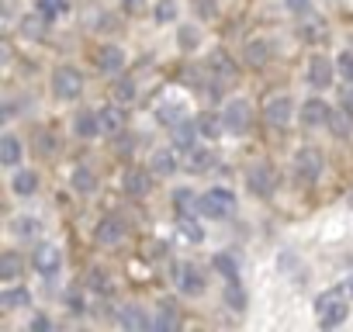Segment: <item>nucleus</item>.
<instances>
[{"label": "nucleus", "instance_id": "f257e3e1", "mask_svg": "<svg viewBox=\"0 0 353 332\" xmlns=\"http://www.w3.org/2000/svg\"><path fill=\"white\" fill-rule=\"evenodd\" d=\"M291 166H294V180L305 184V187H312V184L322 177V170H325V156H322L319 145H301V149L294 152Z\"/></svg>", "mask_w": 353, "mask_h": 332}, {"label": "nucleus", "instance_id": "f03ea898", "mask_svg": "<svg viewBox=\"0 0 353 332\" xmlns=\"http://www.w3.org/2000/svg\"><path fill=\"white\" fill-rule=\"evenodd\" d=\"M83 94V73L77 66H56L52 70V97L56 101H77Z\"/></svg>", "mask_w": 353, "mask_h": 332}, {"label": "nucleus", "instance_id": "7ed1b4c3", "mask_svg": "<svg viewBox=\"0 0 353 332\" xmlns=\"http://www.w3.org/2000/svg\"><path fill=\"white\" fill-rule=\"evenodd\" d=\"M246 191H250L253 198H260V201L274 198V191H277V174H274L270 163H253V166H250V170H246Z\"/></svg>", "mask_w": 353, "mask_h": 332}, {"label": "nucleus", "instance_id": "20e7f679", "mask_svg": "<svg viewBox=\"0 0 353 332\" xmlns=\"http://www.w3.org/2000/svg\"><path fill=\"white\" fill-rule=\"evenodd\" d=\"M222 121H225V132L232 135H246L250 125H253V107L246 97H232L225 107H222Z\"/></svg>", "mask_w": 353, "mask_h": 332}, {"label": "nucleus", "instance_id": "39448f33", "mask_svg": "<svg viewBox=\"0 0 353 332\" xmlns=\"http://www.w3.org/2000/svg\"><path fill=\"white\" fill-rule=\"evenodd\" d=\"M201 211L208 218H229V215H236V194L229 187H212L201 194Z\"/></svg>", "mask_w": 353, "mask_h": 332}, {"label": "nucleus", "instance_id": "423d86ee", "mask_svg": "<svg viewBox=\"0 0 353 332\" xmlns=\"http://www.w3.org/2000/svg\"><path fill=\"white\" fill-rule=\"evenodd\" d=\"M173 280H176V291L188 294V298H198V294H205V287H208L201 267H194V263H176Z\"/></svg>", "mask_w": 353, "mask_h": 332}, {"label": "nucleus", "instance_id": "0eeeda50", "mask_svg": "<svg viewBox=\"0 0 353 332\" xmlns=\"http://www.w3.org/2000/svg\"><path fill=\"white\" fill-rule=\"evenodd\" d=\"M125 236H128V225H125V218L121 215H104L101 222H97V229H94V239H97V246H121L125 242Z\"/></svg>", "mask_w": 353, "mask_h": 332}, {"label": "nucleus", "instance_id": "6e6552de", "mask_svg": "<svg viewBox=\"0 0 353 332\" xmlns=\"http://www.w3.org/2000/svg\"><path fill=\"white\" fill-rule=\"evenodd\" d=\"M336 76H339V73H336V66H332L325 56H312V59H308V70H305V83H308V87L329 90Z\"/></svg>", "mask_w": 353, "mask_h": 332}, {"label": "nucleus", "instance_id": "1a4fd4ad", "mask_svg": "<svg viewBox=\"0 0 353 332\" xmlns=\"http://www.w3.org/2000/svg\"><path fill=\"white\" fill-rule=\"evenodd\" d=\"M32 267H35L42 277H56V273L63 270V253H59V246H52V242L35 246V253H32Z\"/></svg>", "mask_w": 353, "mask_h": 332}, {"label": "nucleus", "instance_id": "9d476101", "mask_svg": "<svg viewBox=\"0 0 353 332\" xmlns=\"http://www.w3.org/2000/svg\"><path fill=\"white\" fill-rule=\"evenodd\" d=\"M121 187H125L128 198H145L152 191V170H145V166H128Z\"/></svg>", "mask_w": 353, "mask_h": 332}, {"label": "nucleus", "instance_id": "9b49d317", "mask_svg": "<svg viewBox=\"0 0 353 332\" xmlns=\"http://www.w3.org/2000/svg\"><path fill=\"white\" fill-rule=\"evenodd\" d=\"M270 59H274V42H270V39H250V42L243 45V63H246L250 70H263Z\"/></svg>", "mask_w": 353, "mask_h": 332}, {"label": "nucleus", "instance_id": "f8f14e48", "mask_svg": "<svg viewBox=\"0 0 353 332\" xmlns=\"http://www.w3.org/2000/svg\"><path fill=\"white\" fill-rule=\"evenodd\" d=\"M315 308H319V325H322V329L343 325V322H346V315H350V308H346L343 301H336L332 294H322Z\"/></svg>", "mask_w": 353, "mask_h": 332}, {"label": "nucleus", "instance_id": "ddd939ff", "mask_svg": "<svg viewBox=\"0 0 353 332\" xmlns=\"http://www.w3.org/2000/svg\"><path fill=\"white\" fill-rule=\"evenodd\" d=\"M329 114H332V107H329L322 97H308V101L301 104V111H298V118H301V125H305V128L329 125Z\"/></svg>", "mask_w": 353, "mask_h": 332}, {"label": "nucleus", "instance_id": "4468645a", "mask_svg": "<svg viewBox=\"0 0 353 332\" xmlns=\"http://www.w3.org/2000/svg\"><path fill=\"white\" fill-rule=\"evenodd\" d=\"M291 114H294V101H291L288 94L270 97V101H267V107H263V118H267L270 125H277V128H284V125L291 121Z\"/></svg>", "mask_w": 353, "mask_h": 332}, {"label": "nucleus", "instance_id": "2eb2a0df", "mask_svg": "<svg viewBox=\"0 0 353 332\" xmlns=\"http://www.w3.org/2000/svg\"><path fill=\"white\" fill-rule=\"evenodd\" d=\"M208 70L215 73V80H225V83H232V80L239 76V66L232 63V56H229L225 49H215V52L208 56Z\"/></svg>", "mask_w": 353, "mask_h": 332}, {"label": "nucleus", "instance_id": "dca6fc26", "mask_svg": "<svg viewBox=\"0 0 353 332\" xmlns=\"http://www.w3.org/2000/svg\"><path fill=\"white\" fill-rule=\"evenodd\" d=\"M73 132H77L80 138H97V135L104 132V125H101V111H90V107L77 111V118H73Z\"/></svg>", "mask_w": 353, "mask_h": 332}, {"label": "nucleus", "instance_id": "f3484780", "mask_svg": "<svg viewBox=\"0 0 353 332\" xmlns=\"http://www.w3.org/2000/svg\"><path fill=\"white\" fill-rule=\"evenodd\" d=\"M118 322H121V329H128V332L152 329V318L145 315V308H142V304H121V311H118Z\"/></svg>", "mask_w": 353, "mask_h": 332}, {"label": "nucleus", "instance_id": "a211bd4d", "mask_svg": "<svg viewBox=\"0 0 353 332\" xmlns=\"http://www.w3.org/2000/svg\"><path fill=\"white\" fill-rule=\"evenodd\" d=\"M70 184H73L77 194H94V191H97V174H94V166L77 163L73 174H70Z\"/></svg>", "mask_w": 353, "mask_h": 332}, {"label": "nucleus", "instance_id": "6ab92c4d", "mask_svg": "<svg viewBox=\"0 0 353 332\" xmlns=\"http://www.w3.org/2000/svg\"><path fill=\"white\" fill-rule=\"evenodd\" d=\"M97 66H101L104 73L118 76V73L125 70V52H121L118 45H101V49H97Z\"/></svg>", "mask_w": 353, "mask_h": 332}, {"label": "nucleus", "instance_id": "aec40b11", "mask_svg": "<svg viewBox=\"0 0 353 332\" xmlns=\"http://www.w3.org/2000/svg\"><path fill=\"white\" fill-rule=\"evenodd\" d=\"M83 287H90V291H94V294H101V298L114 294V280H111V273H108L104 267H90V270H87V277H83Z\"/></svg>", "mask_w": 353, "mask_h": 332}, {"label": "nucleus", "instance_id": "412c9836", "mask_svg": "<svg viewBox=\"0 0 353 332\" xmlns=\"http://www.w3.org/2000/svg\"><path fill=\"white\" fill-rule=\"evenodd\" d=\"M156 121H159V125H170V128H176L181 121H188V114H184V104H181V101H159V104H156Z\"/></svg>", "mask_w": 353, "mask_h": 332}, {"label": "nucleus", "instance_id": "4be33fe9", "mask_svg": "<svg viewBox=\"0 0 353 332\" xmlns=\"http://www.w3.org/2000/svg\"><path fill=\"white\" fill-rule=\"evenodd\" d=\"M21 138L18 135H11V132H4L0 135V166H18L21 163Z\"/></svg>", "mask_w": 353, "mask_h": 332}, {"label": "nucleus", "instance_id": "5701e85b", "mask_svg": "<svg viewBox=\"0 0 353 332\" xmlns=\"http://www.w3.org/2000/svg\"><path fill=\"white\" fill-rule=\"evenodd\" d=\"M11 191H14V198H32L39 191V174L35 170H18L11 177Z\"/></svg>", "mask_w": 353, "mask_h": 332}, {"label": "nucleus", "instance_id": "b1692460", "mask_svg": "<svg viewBox=\"0 0 353 332\" xmlns=\"http://www.w3.org/2000/svg\"><path fill=\"white\" fill-rule=\"evenodd\" d=\"M149 170H152L156 177H170V174L176 170V152H173V149H156L152 159H149Z\"/></svg>", "mask_w": 353, "mask_h": 332}, {"label": "nucleus", "instance_id": "393cba45", "mask_svg": "<svg viewBox=\"0 0 353 332\" xmlns=\"http://www.w3.org/2000/svg\"><path fill=\"white\" fill-rule=\"evenodd\" d=\"M21 270H25V260H21V253L8 249L4 256H0V280H8V284H14V280L21 277Z\"/></svg>", "mask_w": 353, "mask_h": 332}, {"label": "nucleus", "instance_id": "a878e982", "mask_svg": "<svg viewBox=\"0 0 353 332\" xmlns=\"http://www.w3.org/2000/svg\"><path fill=\"white\" fill-rule=\"evenodd\" d=\"M188 170L191 174H208V170H215V152L212 149H191L188 152Z\"/></svg>", "mask_w": 353, "mask_h": 332}, {"label": "nucleus", "instance_id": "bb28decb", "mask_svg": "<svg viewBox=\"0 0 353 332\" xmlns=\"http://www.w3.org/2000/svg\"><path fill=\"white\" fill-rule=\"evenodd\" d=\"M176 325H181V318H176L173 301H163V304H159V311L152 315V329H156V332H173Z\"/></svg>", "mask_w": 353, "mask_h": 332}, {"label": "nucleus", "instance_id": "cd10ccee", "mask_svg": "<svg viewBox=\"0 0 353 332\" xmlns=\"http://www.w3.org/2000/svg\"><path fill=\"white\" fill-rule=\"evenodd\" d=\"M329 128H332V135L336 138H350V132H353V114L346 111V107H332V114H329Z\"/></svg>", "mask_w": 353, "mask_h": 332}, {"label": "nucleus", "instance_id": "c85d7f7f", "mask_svg": "<svg viewBox=\"0 0 353 332\" xmlns=\"http://www.w3.org/2000/svg\"><path fill=\"white\" fill-rule=\"evenodd\" d=\"M101 125H104V132H108V135H118V132H125V111H121L118 104H108V107H101Z\"/></svg>", "mask_w": 353, "mask_h": 332}, {"label": "nucleus", "instance_id": "c756f323", "mask_svg": "<svg viewBox=\"0 0 353 332\" xmlns=\"http://www.w3.org/2000/svg\"><path fill=\"white\" fill-rule=\"evenodd\" d=\"M0 304H4V311H18V308L32 304V291L28 287H8L0 294Z\"/></svg>", "mask_w": 353, "mask_h": 332}, {"label": "nucleus", "instance_id": "7c9ffc66", "mask_svg": "<svg viewBox=\"0 0 353 332\" xmlns=\"http://www.w3.org/2000/svg\"><path fill=\"white\" fill-rule=\"evenodd\" d=\"M198 138H201V128H198V121L191 125V121H181L176 125V149H198Z\"/></svg>", "mask_w": 353, "mask_h": 332}, {"label": "nucleus", "instance_id": "2f4dec72", "mask_svg": "<svg viewBox=\"0 0 353 332\" xmlns=\"http://www.w3.org/2000/svg\"><path fill=\"white\" fill-rule=\"evenodd\" d=\"M173 208H176V215H194V211H201V198H194V191L181 187V191H173Z\"/></svg>", "mask_w": 353, "mask_h": 332}, {"label": "nucleus", "instance_id": "473e14b6", "mask_svg": "<svg viewBox=\"0 0 353 332\" xmlns=\"http://www.w3.org/2000/svg\"><path fill=\"white\" fill-rule=\"evenodd\" d=\"M225 304H229L232 311H246L250 294L243 291V284H239V280H225Z\"/></svg>", "mask_w": 353, "mask_h": 332}, {"label": "nucleus", "instance_id": "72a5a7b5", "mask_svg": "<svg viewBox=\"0 0 353 332\" xmlns=\"http://www.w3.org/2000/svg\"><path fill=\"white\" fill-rule=\"evenodd\" d=\"M198 128H201V138H219L222 128H225V121H222V114H201L198 118Z\"/></svg>", "mask_w": 353, "mask_h": 332}, {"label": "nucleus", "instance_id": "f704fd0d", "mask_svg": "<svg viewBox=\"0 0 353 332\" xmlns=\"http://www.w3.org/2000/svg\"><path fill=\"white\" fill-rule=\"evenodd\" d=\"M11 229H14V236H18V239H35L42 225H39V218H32V215H18Z\"/></svg>", "mask_w": 353, "mask_h": 332}, {"label": "nucleus", "instance_id": "c9c22d12", "mask_svg": "<svg viewBox=\"0 0 353 332\" xmlns=\"http://www.w3.org/2000/svg\"><path fill=\"white\" fill-rule=\"evenodd\" d=\"M176 42H181L184 52H194V49L201 45V32H198L194 25H181V28H176Z\"/></svg>", "mask_w": 353, "mask_h": 332}, {"label": "nucleus", "instance_id": "e433bc0d", "mask_svg": "<svg viewBox=\"0 0 353 332\" xmlns=\"http://www.w3.org/2000/svg\"><path fill=\"white\" fill-rule=\"evenodd\" d=\"M66 8H70V0H39V14L46 21H56L59 14H66Z\"/></svg>", "mask_w": 353, "mask_h": 332}, {"label": "nucleus", "instance_id": "4c0bfd02", "mask_svg": "<svg viewBox=\"0 0 353 332\" xmlns=\"http://www.w3.org/2000/svg\"><path fill=\"white\" fill-rule=\"evenodd\" d=\"M66 308H70L73 315H83V311H87V298H83V284H80V287H70V291H66Z\"/></svg>", "mask_w": 353, "mask_h": 332}, {"label": "nucleus", "instance_id": "58836bf2", "mask_svg": "<svg viewBox=\"0 0 353 332\" xmlns=\"http://www.w3.org/2000/svg\"><path fill=\"white\" fill-rule=\"evenodd\" d=\"M181 232H184L191 242H201V239H205V229L194 222V215H181Z\"/></svg>", "mask_w": 353, "mask_h": 332}, {"label": "nucleus", "instance_id": "ea45409f", "mask_svg": "<svg viewBox=\"0 0 353 332\" xmlns=\"http://www.w3.org/2000/svg\"><path fill=\"white\" fill-rule=\"evenodd\" d=\"M336 73H339V83H353V52H339Z\"/></svg>", "mask_w": 353, "mask_h": 332}, {"label": "nucleus", "instance_id": "a19ab883", "mask_svg": "<svg viewBox=\"0 0 353 332\" xmlns=\"http://www.w3.org/2000/svg\"><path fill=\"white\" fill-rule=\"evenodd\" d=\"M215 270L225 277V280H239V267L232 256H215Z\"/></svg>", "mask_w": 353, "mask_h": 332}, {"label": "nucleus", "instance_id": "79ce46f5", "mask_svg": "<svg viewBox=\"0 0 353 332\" xmlns=\"http://www.w3.org/2000/svg\"><path fill=\"white\" fill-rule=\"evenodd\" d=\"M42 21H46L42 14H39V18H25V21H21V35H25V39H42Z\"/></svg>", "mask_w": 353, "mask_h": 332}, {"label": "nucleus", "instance_id": "37998d69", "mask_svg": "<svg viewBox=\"0 0 353 332\" xmlns=\"http://www.w3.org/2000/svg\"><path fill=\"white\" fill-rule=\"evenodd\" d=\"M173 18H176V4H173V0H159V4H156V21L166 25Z\"/></svg>", "mask_w": 353, "mask_h": 332}, {"label": "nucleus", "instance_id": "c03bdc74", "mask_svg": "<svg viewBox=\"0 0 353 332\" xmlns=\"http://www.w3.org/2000/svg\"><path fill=\"white\" fill-rule=\"evenodd\" d=\"M288 11L298 14V18H312V0H284Z\"/></svg>", "mask_w": 353, "mask_h": 332}, {"label": "nucleus", "instance_id": "a18cd8bd", "mask_svg": "<svg viewBox=\"0 0 353 332\" xmlns=\"http://www.w3.org/2000/svg\"><path fill=\"white\" fill-rule=\"evenodd\" d=\"M114 97H118V101H132V97H135V87H132L128 76H121V80L114 83Z\"/></svg>", "mask_w": 353, "mask_h": 332}, {"label": "nucleus", "instance_id": "49530a36", "mask_svg": "<svg viewBox=\"0 0 353 332\" xmlns=\"http://www.w3.org/2000/svg\"><path fill=\"white\" fill-rule=\"evenodd\" d=\"M194 11H198V18H215L219 14V8H215V0H194Z\"/></svg>", "mask_w": 353, "mask_h": 332}, {"label": "nucleus", "instance_id": "de8ad7c7", "mask_svg": "<svg viewBox=\"0 0 353 332\" xmlns=\"http://www.w3.org/2000/svg\"><path fill=\"white\" fill-rule=\"evenodd\" d=\"M319 28H325V25H322L319 18H312V25H308V28H298V35H301V39H308V42H315V39H322V32H319Z\"/></svg>", "mask_w": 353, "mask_h": 332}, {"label": "nucleus", "instance_id": "09e8293b", "mask_svg": "<svg viewBox=\"0 0 353 332\" xmlns=\"http://www.w3.org/2000/svg\"><path fill=\"white\" fill-rule=\"evenodd\" d=\"M121 8H125V14H142L145 11V0H121Z\"/></svg>", "mask_w": 353, "mask_h": 332}, {"label": "nucleus", "instance_id": "8fccbe9b", "mask_svg": "<svg viewBox=\"0 0 353 332\" xmlns=\"http://www.w3.org/2000/svg\"><path fill=\"white\" fill-rule=\"evenodd\" d=\"M32 329H35V332H49V329H52V322H49V318H35V322H32Z\"/></svg>", "mask_w": 353, "mask_h": 332}, {"label": "nucleus", "instance_id": "3c124183", "mask_svg": "<svg viewBox=\"0 0 353 332\" xmlns=\"http://www.w3.org/2000/svg\"><path fill=\"white\" fill-rule=\"evenodd\" d=\"M42 149H46V152H52V135H49V132L42 135Z\"/></svg>", "mask_w": 353, "mask_h": 332}, {"label": "nucleus", "instance_id": "603ef678", "mask_svg": "<svg viewBox=\"0 0 353 332\" xmlns=\"http://www.w3.org/2000/svg\"><path fill=\"white\" fill-rule=\"evenodd\" d=\"M350 291H353V280H350Z\"/></svg>", "mask_w": 353, "mask_h": 332}, {"label": "nucleus", "instance_id": "864d4df0", "mask_svg": "<svg viewBox=\"0 0 353 332\" xmlns=\"http://www.w3.org/2000/svg\"><path fill=\"white\" fill-rule=\"evenodd\" d=\"M350 208H353V198H350Z\"/></svg>", "mask_w": 353, "mask_h": 332}]
</instances>
